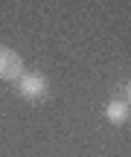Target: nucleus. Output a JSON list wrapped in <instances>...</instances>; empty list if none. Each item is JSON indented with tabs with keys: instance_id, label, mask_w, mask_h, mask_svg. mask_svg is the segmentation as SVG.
Instances as JSON below:
<instances>
[{
	"instance_id": "7ed1b4c3",
	"label": "nucleus",
	"mask_w": 131,
	"mask_h": 157,
	"mask_svg": "<svg viewBox=\"0 0 131 157\" xmlns=\"http://www.w3.org/2000/svg\"><path fill=\"white\" fill-rule=\"evenodd\" d=\"M131 117V105L125 99H111L108 105H105V119H108L111 125H125Z\"/></svg>"
},
{
	"instance_id": "f257e3e1",
	"label": "nucleus",
	"mask_w": 131,
	"mask_h": 157,
	"mask_svg": "<svg viewBox=\"0 0 131 157\" xmlns=\"http://www.w3.org/2000/svg\"><path fill=\"white\" fill-rule=\"evenodd\" d=\"M47 90H50V82H47L44 73H23L17 78V96L26 102H38L47 96Z\"/></svg>"
},
{
	"instance_id": "20e7f679",
	"label": "nucleus",
	"mask_w": 131,
	"mask_h": 157,
	"mask_svg": "<svg viewBox=\"0 0 131 157\" xmlns=\"http://www.w3.org/2000/svg\"><path fill=\"white\" fill-rule=\"evenodd\" d=\"M125 102L131 105V82H128V87H125Z\"/></svg>"
},
{
	"instance_id": "f03ea898",
	"label": "nucleus",
	"mask_w": 131,
	"mask_h": 157,
	"mask_svg": "<svg viewBox=\"0 0 131 157\" xmlns=\"http://www.w3.org/2000/svg\"><path fill=\"white\" fill-rule=\"evenodd\" d=\"M23 76V58L12 47H0V78L3 82H17Z\"/></svg>"
}]
</instances>
